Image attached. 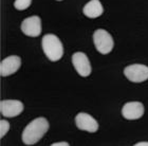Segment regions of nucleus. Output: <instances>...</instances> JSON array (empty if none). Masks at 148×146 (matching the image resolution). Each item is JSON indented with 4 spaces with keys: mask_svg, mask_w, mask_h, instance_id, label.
Returning <instances> with one entry per match:
<instances>
[{
    "mask_svg": "<svg viewBox=\"0 0 148 146\" xmlns=\"http://www.w3.org/2000/svg\"><path fill=\"white\" fill-rule=\"evenodd\" d=\"M49 122L45 118H36L30 122L22 131V141L27 145H34L49 130Z\"/></svg>",
    "mask_w": 148,
    "mask_h": 146,
    "instance_id": "obj_1",
    "label": "nucleus"
},
{
    "mask_svg": "<svg viewBox=\"0 0 148 146\" xmlns=\"http://www.w3.org/2000/svg\"><path fill=\"white\" fill-rule=\"evenodd\" d=\"M41 46L46 56L51 62H57L64 55V47L59 38L54 34H47L42 37Z\"/></svg>",
    "mask_w": 148,
    "mask_h": 146,
    "instance_id": "obj_2",
    "label": "nucleus"
},
{
    "mask_svg": "<svg viewBox=\"0 0 148 146\" xmlns=\"http://www.w3.org/2000/svg\"><path fill=\"white\" fill-rule=\"evenodd\" d=\"M93 42L96 50L104 55L110 53L114 46L112 36L104 29H99L93 33Z\"/></svg>",
    "mask_w": 148,
    "mask_h": 146,
    "instance_id": "obj_3",
    "label": "nucleus"
},
{
    "mask_svg": "<svg viewBox=\"0 0 148 146\" xmlns=\"http://www.w3.org/2000/svg\"><path fill=\"white\" fill-rule=\"evenodd\" d=\"M124 74L130 82L142 83L148 80V67L141 64H133L124 69Z\"/></svg>",
    "mask_w": 148,
    "mask_h": 146,
    "instance_id": "obj_4",
    "label": "nucleus"
},
{
    "mask_svg": "<svg viewBox=\"0 0 148 146\" xmlns=\"http://www.w3.org/2000/svg\"><path fill=\"white\" fill-rule=\"evenodd\" d=\"M72 64H73L74 68L76 72L80 76L87 77L91 74L92 68H91V64L88 58V56L83 52H76L72 55Z\"/></svg>",
    "mask_w": 148,
    "mask_h": 146,
    "instance_id": "obj_5",
    "label": "nucleus"
},
{
    "mask_svg": "<svg viewBox=\"0 0 148 146\" xmlns=\"http://www.w3.org/2000/svg\"><path fill=\"white\" fill-rule=\"evenodd\" d=\"M23 103L17 99H4L0 103L1 114L5 118H15L23 111Z\"/></svg>",
    "mask_w": 148,
    "mask_h": 146,
    "instance_id": "obj_6",
    "label": "nucleus"
},
{
    "mask_svg": "<svg viewBox=\"0 0 148 146\" xmlns=\"http://www.w3.org/2000/svg\"><path fill=\"white\" fill-rule=\"evenodd\" d=\"M41 19L39 16H31L21 22V31L30 37H37L41 33Z\"/></svg>",
    "mask_w": 148,
    "mask_h": 146,
    "instance_id": "obj_7",
    "label": "nucleus"
},
{
    "mask_svg": "<svg viewBox=\"0 0 148 146\" xmlns=\"http://www.w3.org/2000/svg\"><path fill=\"white\" fill-rule=\"evenodd\" d=\"M75 124L80 130L88 132H95L99 130V123L92 115L86 112H79L75 117Z\"/></svg>",
    "mask_w": 148,
    "mask_h": 146,
    "instance_id": "obj_8",
    "label": "nucleus"
},
{
    "mask_svg": "<svg viewBox=\"0 0 148 146\" xmlns=\"http://www.w3.org/2000/svg\"><path fill=\"white\" fill-rule=\"evenodd\" d=\"M21 66V58L17 55H12L4 58L0 64L1 76H9L19 70Z\"/></svg>",
    "mask_w": 148,
    "mask_h": 146,
    "instance_id": "obj_9",
    "label": "nucleus"
},
{
    "mask_svg": "<svg viewBox=\"0 0 148 146\" xmlns=\"http://www.w3.org/2000/svg\"><path fill=\"white\" fill-rule=\"evenodd\" d=\"M122 114L127 120H138L144 114V105L140 102L126 103L122 108Z\"/></svg>",
    "mask_w": 148,
    "mask_h": 146,
    "instance_id": "obj_10",
    "label": "nucleus"
},
{
    "mask_svg": "<svg viewBox=\"0 0 148 146\" xmlns=\"http://www.w3.org/2000/svg\"><path fill=\"white\" fill-rule=\"evenodd\" d=\"M83 13L88 18H97L104 13V8L99 0H91L84 6Z\"/></svg>",
    "mask_w": 148,
    "mask_h": 146,
    "instance_id": "obj_11",
    "label": "nucleus"
},
{
    "mask_svg": "<svg viewBox=\"0 0 148 146\" xmlns=\"http://www.w3.org/2000/svg\"><path fill=\"white\" fill-rule=\"evenodd\" d=\"M32 0H15L14 2V6L18 11H23V10H27L29 6L31 5Z\"/></svg>",
    "mask_w": 148,
    "mask_h": 146,
    "instance_id": "obj_12",
    "label": "nucleus"
},
{
    "mask_svg": "<svg viewBox=\"0 0 148 146\" xmlns=\"http://www.w3.org/2000/svg\"><path fill=\"white\" fill-rule=\"evenodd\" d=\"M10 130V123L6 120L0 121V137L3 138Z\"/></svg>",
    "mask_w": 148,
    "mask_h": 146,
    "instance_id": "obj_13",
    "label": "nucleus"
},
{
    "mask_svg": "<svg viewBox=\"0 0 148 146\" xmlns=\"http://www.w3.org/2000/svg\"><path fill=\"white\" fill-rule=\"evenodd\" d=\"M52 146H69L68 142H56V143H52Z\"/></svg>",
    "mask_w": 148,
    "mask_h": 146,
    "instance_id": "obj_14",
    "label": "nucleus"
},
{
    "mask_svg": "<svg viewBox=\"0 0 148 146\" xmlns=\"http://www.w3.org/2000/svg\"><path fill=\"white\" fill-rule=\"evenodd\" d=\"M136 146H148V142H139L136 144Z\"/></svg>",
    "mask_w": 148,
    "mask_h": 146,
    "instance_id": "obj_15",
    "label": "nucleus"
},
{
    "mask_svg": "<svg viewBox=\"0 0 148 146\" xmlns=\"http://www.w3.org/2000/svg\"><path fill=\"white\" fill-rule=\"evenodd\" d=\"M57 1H62V0H57Z\"/></svg>",
    "mask_w": 148,
    "mask_h": 146,
    "instance_id": "obj_16",
    "label": "nucleus"
}]
</instances>
